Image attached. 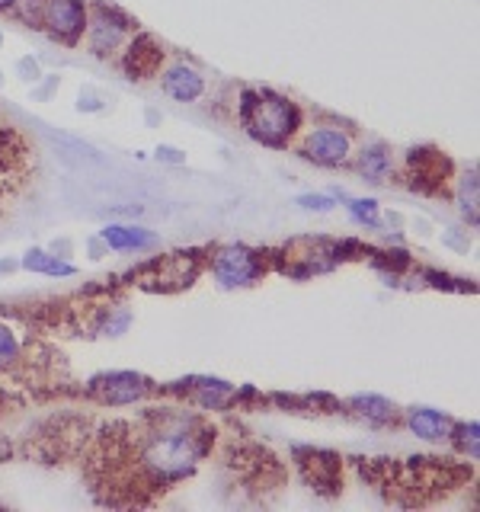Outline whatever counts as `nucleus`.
<instances>
[{
  "mask_svg": "<svg viewBox=\"0 0 480 512\" xmlns=\"http://www.w3.org/2000/svg\"><path fill=\"white\" fill-rule=\"evenodd\" d=\"M212 442L215 429L199 413L148 410L132 423L125 420L103 429L96 464L109 468L106 484L112 490L167 487L196 471L212 452Z\"/></svg>",
  "mask_w": 480,
  "mask_h": 512,
  "instance_id": "f257e3e1",
  "label": "nucleus"
},
{
  "mask_svg": "<svg viewBox=\"0 0 480 512\" xmlns=\"http://www.w3.org/2000/svg\"><path fill=\"white\" fill-rule=\"evenodd\" d=\"M240 128L269 148H285L301 132V109L272 90H244L237 103Z\"/></svg>",
  "mask_w": 480,
  "mask_h": 512,
  "instance_id": "f03ea898",
  "label": "nucleus"
},
{
  "mask_svg": "<svg viewBox=\"0 0 480 512\" xmlns=\"http://www.w3.org/2000/svg\"><path fill=\"white\" fill-rule=\"evenodd\" d=\"M36 167L39 157L29 138L0 116V218L23 199L32 176H36Z\"/></svg>",
  "mask_w": 480,
  "mask_h": 512,
  "instance_id": "7ed1b4c3",
  "label": "nucleus"
},
{
  "mask_svg": "<svg viewBox=\"0 0 480 512\" xmlns=\"http://www.w3.org/2000/svg\"><path fill=\"white\" fill-rule=\"evenodd\" d=\"M298 135V154L317 167H346L352 154H356L352 132L340 125H314Z\"/></svg>",
  "mask_w": 480,
  "mask_h": 512,
  "instance_id": "20e7f679",
  "label": "nucleus"
},
{
  "mask_svg": "<svg viewBox=\"0 0 480 512\" xmlns=\"http://www.w3.org/2000/svg\"><path fill=\"white\" fill-rule=\"evenodd\" d=\"M87 48L96 58H109L116 55L119 48H125L135 36V26L128 16H122L119 10H109V7H93L87 10Z\"/></svg>",
  "mask_w": 480,
  "mask_h": 512,
  "instance_id": "39448f33",
  "label": "nucleus"
},
{
  "mask_svg": "<svg viewBox=\"0 0 480 512\" xmlns=\"http://www.w3.org/2000/svg\"><path fill=\"white\" fill-rule=\"evenodd\" d=\"M212 276L224 288L253 285L256 279L266 276V256L250 247H221L212 256Z\"/></svg>",
  "mask_w": 480,
  "mask_h": 512,
  "instance_id": "423d86ee",
  "label": "nucleus"
},
{
  "mask_svg": "<svg viewBox=\"0 0 480 512\" xmlns=\"http://www.w3.org/2000/svg\"><path fill=\"white\" fill-rule=\"evenodd\" d=\"M39 26L52 39L74 45L84 39L87 29V4L84 0H42L39 10Z\"/></svg>",
  "mask_w": 480,
  "mask_h": 512,
  "instance_id": "0eeeda50",
  "label": "nucleus"
},
{
  "mask_svg": "<svg viewBox=\"0 0 480 512\" xmlns=\"http://www.w3.org/2000/svg\"><path fill=\"white\" fill-rule=\"evenodd\" d=\"M298 471L308 484L320 493H336L343 484V468L340 458L333 452H320V448H298L295 452Z\"/></svg>",
  "mask_w": 480,
  "mask_h": 512,
  "instance_id": "6e6552de",
  "label": "nucleus"
},
{
  "mask_svg": "<svg viewBox=\"0 0 480 512\" xmlns=\"http://www.w3.org/2000/svg\"><path fill=\"white\" fill-rule=\"evenodd\" d=\"M410 186L420 192H436V196H445L448 192V180H452V164L448 157L439 151H410Z\"/></svg>",
  "mask_w": 480,
  "mask_h": 512,
  "instance_id": "1a4fd4ad",
  "label": "nucleus"
},
{
  "mask_svg": "<svg viewBox=\"0 0 480 512\" xmlns=\"http://www.w3.org/2000/svg\"><path fill=\"white\" fill-rule=\"evenodd\" d=\"M148 391H151V381L135 372H112V375H103L90 384V394L112 407L135 404V400H141Z\"/></svg>",
  "mask_w": 480,
  "mask_h": 512,
  "instance_id": "9d476101",
  "label": "nucleus"
},
{
  "mask_svg": "<svg viewBox=\"0 0 480 512\" xmlns=\"http://www.w3.org/2000/svg\"><path fill=\"white\" fill-rule=\"evenodd\" d=\"M164 52L151 36H132V42L125 45V74L132 80H148L160 71Z\"/></svg>",
  "mask_w": 480,
  "mask_h": 512,
  "instance_id": "9b49d317",
  "label": "nucleus"
},
{
  "mask_svg": "<svg viewBox=\"0 0 480 512\" xmlns=\"http://www.w3.org/2000/svg\"><path fill=\"white\" fill-rule=\"evenodd\" d=\"M160 87L176 103H196L199 96L205 93V77L192 68V64H173V68L164 71V80H160Z\"/></svg>",
  "mask_w": 480,
  "mask_h": 512,
  "instance_id": "f8f14e48",
  "label": "nucleus"
},
{
  "mask_svg": "<svg viewBox=\"0 0 480 512\" xmlns=\"http://www.w3.org/2000/svg\"><path fill=\"white\" fill-rule=\"evenodd\" d=\"M26 330L16 324L13 317L0 314V375L16 372V368L26 365Z\"/></svg>",
  "mask_w": 480,
  "mask_h": 512,
  "instance_id": "ddd939ff",
  "label": "nucleus"
},
{
  "mask_svg": "<svg viewBox=\"0 0 480 512\" xmlns=\"http://www.w3.org/2000/svg\"><path fill=\"white\" fill-rule=\"evenodd\" d=\"M352 164H356V170L365 176V180L388 183L394 173V154H391V148H384V144H365V148L352 154Z\"/></svg>",
  "mask_w": 480,
  "mask_h": 512,
  "instance_id": "4468645a",
  "label": "nucleus"
},
{
  "mask_svg": "<svg viewBox=\"0 0 480 512\" xmlns=\"http://www.w3.org/2000/svg\"><path fill=\"white\" fill-rule=\"evenodd\" d=\"M407 426H410L413 436L429 439V442L448 439V436H452V429H455V423L448 420L445 413H439V410H426V407H413V410H407Z\"/></svg>",
  "mask_w": 480,
  "mask_h": 512,
  "instance_id": "2eb2a0df",
  "label": "nucleus"
},
{
  "mask_svg": "<svg viewBox=\"0 0 480 512\" xmlns=\"http://www.w3.org/2000/svg\"><path fill=\"white\" fill-rule=\"evenodd\" d=\"M100 237L109 250H148L157 244V237L148 228H135V224H109Z\"/></svg>",
  "mask_w": 480,
  "mask_h": 512,
  "instance_id": "dca6fc26",
  "label": "nucleus"
},
{
  "mask_svg": "<svg viewBox=\"0 0 480 512\" xmlns=\"http://www.w3.org/2000/svg\"><path fill=\"white\" fill-rule=\"evenodd\" d=\"M352 407H356V413L362 416V420L375 423V426L397 423V407L384 397H356L352 400Z\"/></svg>",
  "mask_w": 480,
  "mask_h": 512,
  "instance_id": "f3484780",
  "label": "nucleus"
},
{
  "mask_svg": "<svg viewBox=\"0 0 480 512\" xmlns=\"http://www.w3.org/2000/svg\"><path fill=\"white\" fill-rule=\"evenodd\" d=\"M23 269L29 272H45V276H74V266L58 260V256H48L45 250H29L23 256Z\"/></svg>",
  "mask_w": 480,
  "mask_h": 512,
  "instance_id": "a211bd4d",
  "label": "nucleus"
},
{
  "mask_svg": "<svg viewBox=\"0 0 480 512\" xmlns=\"http://www.w3.org/2000/svg\"><path fill=\"white\" fill-rule=\"evenodd\" d=\"M458 202H461V215L471 218V224L477 221V173L471 170L468 176H461V192H458Z\"/></svg>",
  "mask_w": 480,
  "mask_h": 512,
  "instance_id": "6ab92c4d",
  "label": "nucleus"
},
{
  "mask_svg": "<svg viewBox=\"0 0 480 512\" xmlns=\"http://www.w3.org/2000/svg\"><path fill=\"white\" fill-rule=\"evenodd\" d=\"M349 215L356 218L365 228H378V202L375 199H352L349 202Z\"/></svg>",
  "mask_w": 480,
  "mask_h": 512,
  "instance_id": "aec40b11",
  "label": "nucleus"
},
{
  "mask_svg": "<svg viewBox=\"0 0 480 512\" xmlns=\"http://www.w3.org/2000/svg\"><path fill=\"white\" fill-rule=\"evenodd\" d=\"M448 439H458V445H461V452H464V455H471V458L480 455V448H477V423H471V426H455V429H452V436H448Z\"/></svg>",
  "mask_w": 480,
  "mask_h": 512,
  "instance_id": "412c9836",
  "label": "nucleus"
},
{
  "mask_svg": "<svg viewBox=\"0 0 480 512\" xmlns=\"http://www.w3.org/2000/svg\"><path fill=\"white\" fill-rule=\"evenodd\" d=\"M298 205H304V208H317V212H330V208H333V199H330V196H301Z\"/></svg>",
  "mask_w": 480,
  "mask_h": 512,
  "instance_id": "4be33fe9",
  "label": "nucleus"
},
{
  "mask_svg": "<svg viewBox=\"0 0 480 512\" xmlns=\"http://www.w3.org/2000/svg\"><path fill=\"white\" fill-rule=\"evenodd\" d=\"M16 4H20V0H0V10H13Z\"/></svg>",
  "mask_w": 480,
  "mask_h": 512,
  "instance_id": "5701e85b",
  "label": "nucleus"
}]
</instances>
